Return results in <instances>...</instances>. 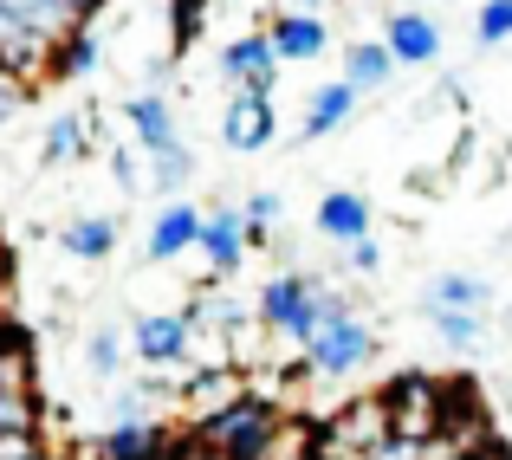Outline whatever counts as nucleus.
Here are the masks:
<instances>
[{
	"label": "nucleus",
	"instance_id": "18",
	"mask_svg": "<svg viewBox=\"0 0 512 460\" xmlns=\"http://www.w3.org/2000/svg\"><path fill=\"white\" fill-rule=\"evenodd\" d=\"M59 247L72 253V260L98 266V260H111V253H117V221H111V214H78V221H65Z\"/></svg>",
	"mask_w": 512,
	"mask_h": 460
},
{
	"label": "nucleus",
	"instance_id": "4",
	"mask_svg": "<svg viewBox=\"0 0 512 460\" xmlns=\"http://www.w3.org/2000/svg\"><path fill=\"white\" fill-rule=\"evenodd\" d=\"M370 357H376V331L357 318V311H338V318H331L325 331H318L312 344H305V376L344 383V376H357Z\"/></svg>",
	"mask_w": 512,
	"mask_h": 460
},
{
	"label": "nucleus",
	"instance_id": "22",
	"mask_svg": "<svg viewBox=\"0 0 512 460\" xmlns=\"http://www.w3.org/2000/svg\"><path fill=\"white\" fill-rule=\"evenodd\" d=\"M143 156H150V188H156V195H169V201H175V188L195 175V156H188L182 137L163 143V150H143Z\"/></svg>",
	"mask_w": 512,
	"mask_h": 460
},
{
	"label": "nucleus",
	"instance_id": "25",
	"mask_svg": "<svg viewBox=\"0 0 512 460\" xmlns=\"http://www.w3.org/2000/svg\"><path fill=\"white\" fill-rule=\"evenodd\" d=\"M85 370L98 376V383H111V376L124 370V337H117V331H91V344H85Z\"/></svg>",
	"mask_w": 512,
	"mask_h": 460
},
{
	"label": "nucleus",
	"instance_id": "30",
	"mask_svg": "<svg viewBox=\"0 0 512 460\" xmlns=\"http://www.w3.org/2000/svg\"><path fill=\"white\" fill-rule=\"evenodd\" d=\"M0 460H59V454H52L39 435H13V441H0Z\"/></svg>",
	"mask_w": 512,
	"mask_h": 460
},
{
	"label": "nucleus",
	"instance_id": "6",
	"mask_svg": "<svg viewBox=\"0 0 512 460\" xmlns=\"http://www.w3.org/2000/svg\"><path fill=\"white\" fill-rule=\"evenodd\" d=\"M273 130H279V117H273V98H266V91H234V98H227V111H221V143H227L234 156L266 150V143H273Z\"/></svg>",
	"mask_w": 512,
	"mask_h": 460
},
{
	"label": "nucleus",
	"instance_id": "15",
	"mask_svg": "<svg viewBox=\"0 0 512 460\" xmlns=\"http://www.w3.org/2000/svg\"><path fill=\"white\" fill-rule=\"evenodd\" d=\"M266 39H273L279 65H292V59H318V52L331 46V26L318 20V13H279V20L266 26Z\"/></svg>",
	"mask_w": 512,
	"mask_h": 460
},
{
	"label": "nucleus",
	"instance_id": "37",
	"mask_svg": "<svg viewBox=\"0 0 512 460\" xmlns=\"http://www.w3.org/2000/svg\"><path fill=\"white\" fill-rule=\"evenodd\" d=\"M506 324H512V305H506Z\"/></svg>",
	"mask_w": 512,
	"mask_h": 460
},
{
	"label": "nucleus",
	"instance_id": "13",
	"mask_svg": "<svg viewBox=\"0 0 512 460\" xmlns=\"http://www.w3.org/2000/svg\"><path fill=\"white\" fill-rule=\"evenodd\" d=\"M487 305H493V286H487V279L448 266V273H435L422 286V305H415V311H474V318H487Z\"/></svg>",
	"mask_w": 512,
	"mask_h": 460
},
{
	"label": "nucleus",
	"instance_id": "2",
	"mask_svg": "<svg viewBox=\"0 0 512 460\" xmlns=\"http://www.w3.org/2000/svg\"><path fill=\"white\" fill-rule=\"evenodd\" d=\"M279 422H286V409L247 389L234 409H221V415H208V422H195L188 435L208 441V448H221L227 460H253V454L266 448V441H273V428H279Z\"/></svg>",
	"mask_w": 512,
	"mask_h": 460
},
{
	"label": "nucleus",
	"instance_id": "26",
	"mask_svg": "<svg viewBox=\"0 0 512 460\" xmlns=\"http://www.w3.org/2000/svg\"><path fill=\"white\" fill-rule=\"evenodd\" d=\"M474 39L480 46H506L512 39V0H487V7L474 13Z\"/></svg>",
	"mask_w": 512,
	"mask_h": 460
},
{
	"label": "nucleus",
	"instance_id": "35",
	"mask_svg": "<svg viewBox=\"0 0 512 460\" xmlns=\"http://www.w3.org/2000/svg\"><path fill=\"white\" fill-rule=\"evenodd\" d=\"M0 279H7V247H0Z\"/></svg>",
	"mask_w": 512,
	"mask_h": 460
},
{
	"label": "nucleus",
	"instance_id": "8",
	"mask_svg": "<svg viewBox=\"0 0 512 460\" xmlns=\"http://www.w3.org/2000/svg\"><path fill=\"white\" fill-rule=\"evenodd\" d=\"M240 396H247V376H240L234 363H208V370H195V376L182 383V415H188V428L208 422V415H221V409H234Z\"/></svg>",
	"mask_w": 512,
	"mask_h": 460
},
{
	"label": "nucleus",
	"instance_id": "20",
	"mask_svg": "<svg viewBox=\"0 0 512 460\" xmlns=\"http://www.w3.org/2000/svg\"><path fill=\"white\" fill-rule=\"evenodd\" d=\"M124 117H130V130H137V150H163V143H175V111H169V98H156V91L124 98Z\"/></svg>",
	"mask_w": 512,
	"mask_h": 460
},
{
	"label": "nucleus",
	"instance_id": "36",
	"mask_svg": "<svg viewBox=\"0 0 512 460\" xmlns=\"http://www.w3.org/2000/svg\"><path fill=\"white\" fill-rule=\"evenodd\" d=\"M312 7H318V0H299V13H312Z\"/></svg>",
	"mask_w": 512,
	"mask_h": 460
},
{
	"label": "nucleus",
	"instance_id": "7",
	"mask_svg": "<svg viewBox=\"0 0 512 460\" xmlns=\"http://www.w3.org/2000/svg\"><path fill=\"white\" fill-rule=\"evenodd\" d=\"M195 253L214 266V273H234L240 260L253 253V234H247V214L234 208V201H221V208H208L201 214V240H195Z\"/></svg>",
	"mask_w": 512,
	"mask_h": 460
},
{
	"label": "nucleus",
	"instance_id": "21",
	"mask_svg": "<svg viewBox=\"0 0 512 460\" xmlns=\"http://www.w3.org/2000/svg\"><path fill=\"white\" fill-rule=\"evenodd\" d=\"M85 143H91V124H85L78 111H59V117L46 124V137H39V156L59 169V162H78V156H85Z\"/></svg>",
	"mask_w": 512,
	"mask_h": 460
},
{
	"label": "nucleus",
	"instance_id": "29",
	"mask_svg": "<svg viewBox=\"0 0 512 460\" xmlns=\"http://www.w3.org/2000/svg\"><path fill=\"white\" fill-rule=\"evenodd\" d=\"M363 460H428V441H409V435H383Z\"/></svg>",
	"mask_w": 512,
	"mask_h": 460
},
{
	"label": "nucleus",
	"instance_id": "19",
	"mask_svg": "<svg viewBox=\"0 0 512 460\" xmlns=\"http://www.w3.org/2000/svg\"><path fill=\"white\" fill-rule=\"evenodd\" d=\"M389 78H396V59H389L383 39H357V46H344V85L357 91H383Z\"/></svg>",
	"mask_w": 512,
	"mask_h": 460
},
{
	"label": "nucleus",
	"instance_id": "34",
	"mask_svg": "<svg viewBox=\"0 0 512 460\" xmlns=\"http://www.w3.org/2000/svg\"><path fill=\"white\" fill-rule=\"evenodd\" d=\"M72 7H78V13H98V7H104V0H72Z\"/></svg>",
	"mask_w": 512,
	"mask_h": 460
},
{
	"label": "nucleus",
	"instance_id": "3",
	"mask_svg": "<svg viewBox=\"0 0 512 460\" xmlns=\"http://www.w3.org/2000/svg\"><path fill=\"white\" fill-rule=\"evenodd\" d=\"M376 402H383V415H389V435H409V441H435L441 422H448V383H435V376H422V370L396 376Z\"/></svg>",
	"mask_w": 512,
	"mask_h": 460
},
{
	"label": "nucleus",
	"instance_id": "33",
	"mask_svg": "<svg viewBox=\"0 0 512 460\" xmlns=\"http://www.w3.org/2000/svg\"><path fill=\"white\" fill-rule=\"evenodd\" d=\"M111 175H117L124 188H143V169H137V156H130V150H117V156H111Z\"/></svg>",
	"mask_w": 512,
	"mask_h": 460
},
{
	"label": "nucleus",
	"instance_id": "1",
	"mask_svg": "<svg viewBox=\"0 0 512 460\" xmlns=\"http://www.w3.org/2000/svg\"><path fill=\"white\" fill-rule=\"evenodd\" d=\"M338 311H350L344 292H331L318 273H273L260 286V299H253V318H260V331L273 337H292V344H312L318 331H325Z\"/></svg>",
	"mask_w": 512,
	"mask_h": 460
},
{
	"label": "nucleus",
	"instance_id": "11",
	"mask_svg": "<svg viewBox=\"0 0 512 460\" xmlns=\"http://www.w3.org/2000/svg\"><path fill=\"white\" fill-rule=\"evenodd\" d=\"M370 221H376V208L357 195V188H331V195L318 201V214H312V227L331 240V247H357V240H370Z\"/></svg>",
	"mask_w": 512,
	"mask_h": 460
},
{
	"label": "nucleus",
	"instance_id": "17",
	"mask_svg": "<svg viewBox=\"0 0 512 460\" xmlns=\"http://www.w3.org/2000/svg\"><path fill=\"white\" fill-rule=\"evenodd\" d=\"M350 111H357V91H350L344 78H331V85H318V91H312V104H305V124H299V137H305V143L331 137V130H344V124H350Z\"/></svg>",
	"mask_w": 512,
	"mask_h": 460
},
{
	"label": "nucleus",
	"instance_id": "24",
	"mask_svg": "<svg viewBox=\"0 0 512 460\" xmlns=\"http://www.w3.org/2000/svg\"><path fill=\"white\" fill-rule=\"evenodd\" d=\"M104 59V46H98V33H85V26H78L72 39H65L59 52H52V65H59V78H85L91 65Z\"/></svg>",
	"mask_w": 512,
	"mask_h": 460
},
{
	"label": "nucleus",
	"instance_id": "32",
	"mask_svg": "<svg viewBox=\"0 0 512 460\" xmlns=\"http://www.w3.org/2000/svg\"><path fill=\"white\" fill-rule=\"evenodd\" d=\"M344 266L350 273H376V266H383V247H376V240H357V247H344Z\"/></svg>",
	"mask_w": 512,
	"mask_h": 460
},
{
	"label": "nucleus",
	"instance_id": "27",
	"mask_svg": "<svg viewBox=\"0 0 512 460\" xmlns=\"http://www.w3.org/2000/svg\"><path fill=\"white\" fill-rule=\"evenodd\" d=\"M279 208H286V201H279L273 188H260V195H247V201H240V214H247V234H253V247H266V227L279 221Z\"/></svg>",
	"mask_w": 512,
	"mask_h": 460
},
{
	"label": "nucleus",
	"instance_id": "12",
	"mask_svg": "<svg viewBox=\"0 0 512 460\" xmlns=\"http://www.w3.org/2000/svg\"><path fill=\"white\" fill-rule=\"evenodd\" d=\"M383 46H389V59H396V65H435L441 59V26L428 20V13L402 7V13H389V20H383Z\"/></svg>",
	"mask_w": 512,
	"mask_h": 460
},
{
	"label": "nucleus",
	"instance_id": "10",
	"mask_svg": "<svg viewBox=\"0 0 512 460\" xmlns=\"http://www.w3.org/2000/svg\"><path fill=\"white\" fill-rule=\"evenodd\" d=\"M195 240H201V208L195 201H163L156 221H150L143 253H150L156 266H169V260H182V253H195Z\"/></svg>",
	"mask_w": 512,
	"mask_h": 460
},
{
	"label": "nucleus",
	"instance_id": "31",
	"mask_svg": "<svg viewBox=\"0 0 512 460\" xmlns=\"http://www.w3.org/2000/svg\"><path fill=\"white\" fill-rule=\"evenodd\" d=\"M20 104H26V78H13L7 65H0V124H7V117L20 111Z\"/></svg>",
	"mask_w": 512,
	"mask_h": 460
},
{
	"label": "nucleus",
	"instance_id": "16",
	"mask_svg": "<svg viewBox=\"0 0 512 460\" xmlns=\"http://www.w3.org/2000/svg\"><path fill=\"white\" fill-rule=\"evenodd\" d=\"M0 13H7V20H20V26H33V33L52 39V46H65V39L78 33V20H85L72 0H0Z\"/></svg>",
	"mask_w": 512,
	"mask_h": 460
},
{
	"label": "nucleus",
	"instance_id": "14",
	"mask_svg": "<svg viewBox=\"0 0 512 460\" xmlns=\"http://www.w3.org/2000/svg\"><path fill=\"white\" fill-rule=\"evenodd\" d=\"M169 441H175L169 422H156V415H150V422H111L91 448H98L104 460H150V454H163Z\"/></svg>",
	"mask_w": 512,
	"mask_h": 460
},
{
	"label": "nucleus",
	"instance_id": "23",
	"mask_svg": "<svg viewBox=\"0 0 512 460\" xmlns=\"http://www.w3.org/2000/svg\"><path fill=\"white\" fill-rule=\"evenodd\" d=\"M422 324L441 337L448 350H474L480 331H487V318H474V311H422Z\"/></svg>",
	"mask_w": 512,
	"mask_h": 460
},
{
	"label": "nucleus",
	"instance_id": "28",
	"mask_svg": "<svg viewBox=\"0 0 512 460\" xmlns=\"http://www.w3.org/2000/svg\"><path fill=\"white\" fill-rule=\"evenodd\" d=\"M33 428H39V402L33 396H0V441L33 435Z\"/></svg>",
	"mask_w": 512,
	"mask_h": 460
},
{
	"label": "nucleus",
	"instance_id": "9",
	"mask_svg": "<svg viewBox=\"0 0 512 460\" xmlns=\"http://www.w3.org/2000/svg\"><path fill=\"white\" fill-rule=\"evenodd\" d=\"M221 78H234L240 91H266L273 98V78H279V52L266 33H240L234 46H221Z\"/></svg>",
	"mask_w": 512,
	"mask_h": 460
},
{
	"label": "nucleus",
	"instance_id": "5",
	"mask_svg": "<svg viewBox=\"0 0 512 460\" xmlns=\"http://www.w3.org/2000/svg\"><path fill=\"white\" fill-rule=\"evenodd\" d=\"M130 350H137L143 370H182L188 350H195V324L182 311H143L130 324Z\"/></svg>",
	"mask_w": 512,
	"mask_h": 460
}]
</instances>
